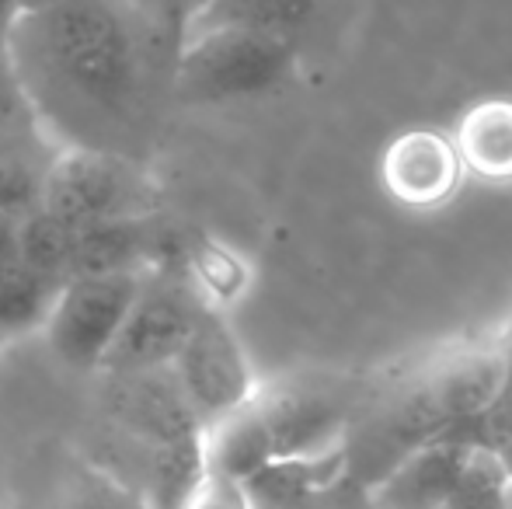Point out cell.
Masks as SVG:
<instances>
[{
    "mask_svg": "<svg viewBox=\"0 0 512 509\" xmlns=\"http://www.w3.org/2000/svg\"><path fill=\"white\" fill-rule=\"evenodd\" d=\"M161 192L150 182L143 161L105 150L60 147L42 185V210L63 227L81 231L91 224L154 217Z\"/></svg>",
    "mask_w": 512,
    "mask_h": 509,
    "instance_id": "obj_3",
    "label": "cell"
},
{
    "mask_svg": "<svg viewBox=\"0 0 512 509\" xmlns=\"http://www.w3.org/2000/svg\"><path fill=\"white\" fill-rule=\"evenodd\" d=\"M98 408H102V419L112 426L115 443H126L136 461L150 450L203 436V422L185 401L171 367L102 374Z\"/></svg>",
    "mask_w": 512,
    "mask_h": 509,
    "instance_id": "obj_5",
    "label": "cell"
},
{
    "mask_svg": "<svg viewBox=\"0 0 512 509\" xmlns=\"http://www.w3.org/2000/svg\"><path fill=\"white\" fill-rule=\"evenodd\" d=\"M21 18H25V14H21L18 0H0V53H7L11 35H14V28H18Z\"/></svg>",
    "mask_w": 512,
    "mask_h": 509,
    "instance_id": "obj_25",
    "label": "cell"
},
{
    "mask_svg": "<svg viewBox=\"0 0 512 509\" xmlns=\"http://www.w3.org/2000/svg\"><path fill=\"white\" fill-rule=\"evenodd\" d=\"M345 478H349V450L342 443L321 454L272 457L244 482V492L255 509H307L335 492Z\"/></svg>",
    "mask_w": 512,
    "mask_h": 509,
    "instance_id": "obj_12",
    "label": "cell"
},
{
    "mask_svg": "<svg viewBox=\"0 0 512 509\" xmlns=\"http://www.w3.org/2000/svg\"><path fill=\"white\" fill-rule=\"evenodd\" d=\"M39 116H35L32 102L25 95V84H21L18 70H14L11 56L0 53V136L11 133H35Z\"/></svg>",
    "mask_w": 512,
    "mask_h": 509,
    "instance_id": "obj_22",
    "label": "cell"
},
{
    "mask_svg": "<svg viewBox=\"0 0 512 509\" xmlns=\"http://www.w3.org/2000/svg\"><path fill=\"white\" fill-rule=\"evenodd\" d=\"M255 408L269 429L272 457L321 454L345 443V405L342 398L317 387H276L255 394Z\"/></svg>",
    "mask_w": 512,
    "mask_h": 509,
    "instance_id": "obj_8",
    "label": "cell"
},
{
    "mask_svg": "<svg viewBox=\"0 0 512 509\" xmlns=\"http://www.w3.org/2000/svg\"><path fill=\"white\" fill-rule=\"evenodd\" d=\"M18 258V217L0 210V262Z\"/></svg>",
    "mask_w": 512,
    "mask_h": 509,
    "instance_id": "obj_26",
    "label": "cell"
},
{
    "mask_svg": "<svg viewBox=\"0 0 512 509\" xmlns=\"http://www.w3.org/2000/svg\"><path fill=\"white\" fill-rule=\"evenodd\" d=\"M171 374H175L192 412L199 415L203 429L244 408L258 394L248 353L216 307L203 311L199 325L185 339L182 353L171 363Z\"/></svg>",
    "mask_w": 512,
    "mask_h": 509,
    "instance_id": "obj_7",
    "label": "cell"
},
{
    "mask_svg": "<svg viewBox=\"0 0 512 509\" xmlns=\"http://www.w3.org/2000/svg\"><path fill=\"white\" fill-rule=\"evenodd\" d=\"M384 185L405 206H439L453 196L460 175V157L453 140L429 129H411L387 147L380 161Z\"/></svg>",
    "mask_w": 512,
    "mask_h": 509,
    "instance_id": "obj_11",
    "label": "cell"
},
{
    "mask_svg": "<svg viewBox=\"0 0 512 509\" xmlns=\"http://www.w3.org/2000/svg\"><path fill=\"white\" fill-rule=\"evenodd\" d=\"M178 509H255V506H251L248 492H244V482L206 471Z\"/></svg>",
    "mask_w": 512,
    "mask_h": 509,
    "instance_id": "obj_24",
    "label": "cell"
},
{
    "mask_svg": "<svg viewBox=\"0 0 512 509\" xmlns=\"http://www.w3.org/2000/svg\"><path fill=\"white\" fill-rule=\"evenodd\" d=\"M147 272H105V276H70L56 290L42 335L49 353L74 374H102L108 353L122 332Z\"/></svg>",
    "mask_w": 512,
    "mask_h": 509,
    "instance_id": "obj_4",
    "label": "cell"
},
{
    "mask_svg": "<svg viewBox=\"0 0 512 509\" xmlns=\"http://www.w3.org/2000/svg\"><path fill=\"white\" fill-rule=\"evenodd\" d=\"M206 307L209 304L203 293L185 276L171 269H150L126 321H122V332L108 353L102 374L171 367Z\"/></svg>",
    "mask_w": 512,
    "mask_h": 509,
    "instance_id": "obj_6",
    "label": "cell"
},
{
    "mask_svg": "<svg viewBox=\"0 0 512 509\" xmlns=\"http://www.w3.org/2000/svg\"><path fill=\"white\" fill-rule=\"evenodd\" d=\"M464 447V436H439L415 447L366 485V509H446Z\"/></svg>",
    "mask_w": 512,
    "mask_h": 509,
    "instance_id": "obj_10",
    "label": "cell"
},
{
    "mask_svg": "<svg viewBox=\"0 0 512 509\" xmlns=\"http://www.w3.org/2000/svg\"><path fill=\"white\" fill-rule=\"evenodd\" d=\"M56 509H150L147 499L136 489H129L126 482L105 475L102 468L84 471L74 485L67 489L63 503Z\"/></svg>",
    "mask_w": 512,
    "mask_h": 509,
    "instance_id": "obj_21",
    "label": "cell"
},
{
    "mask_svg": "<svg viewBox=\"0 0 512 509\" xmlns=\"http://www.w3.org/2000/svg\"><path fill=\"white\" fill-rule=\"evenodd\" d=\"M56 150L60 147L42 129L0 136V210L21 217L42 203V185Z\"/></svg>",
    "mask_w": 512,
    "mask_h": 509,
    "instance_id": "obj_16",
    "label": "cell"
},
{
    "mask_svg": "<svg viewBox=\"0 0 512 509\" xmlns=\"http://www.w3.org/2000/svg\"><path fill=\"white\" fill-rule=\"evenodd\" d=\"M317 11H321V0H209L192 32L241 28V32H262L297 42V35L310 25Z\"/></svg>",
    "mask_w": 512,
    "mask_h": 509,
    "instance_id": "obj_17",
    "label": "cell"
},
{
    "mask_svg": "<svg viewBox=\"0 0 512 509\" xmlns=\"http://www.w3.org/2000/svg\"><path fill=\"white\" fill-rule=\"evenodd\" d=\"M460 168L485 182H512V102H481L460 119L457 129Z\"/></svg>",
    "mask_w": 512,
    "mask_h": 509,
    "instance_id": "obj_15",
    "label": "cell"
},
{
    "mask_svg": "<svg viewBox=\"0 0 512 509\" xmlns=\"http://www.w3.org/2000/svg\"><path fill=\"white\" fill-rule=\"evenodd\" d=\"M143 18L154 28H161L164 35H171L175 42H185L192 32V25L199 21V14L209 7V0H129Z\"/></svg>",
    "mask_w": 512,
    "mask_h": 509,
    "instance_id": "obj_23",
    "label": "cell"
},
{
    "mask_svg": "<svg viewBox=\"0 0 512 509\" xmlns=\"http://www.w3.org/2000/svg\"><path fill=\"white\" fill-rule=\"evenodd\" d=\"M178 49L129 0H60L18 21L7 56L56 147L143 161Z\"/></svg>",
    "mask_w": 512,
    "mask_h": 509,
    "instance_id": "obj_1",
    "label": "cell"
},
{
    "mask_svg": "<svg viewBox=\"0 0 512 509\" xmlns=\"http://www.w3.org/2000/svg\"><path fill=\"white\" fill-rule=\"evenodd\" d=\"M425 387L450 436H457L464 426L485 422L502 405L512 387V360L499 349H471L432 370L425 377Z\"/></svg>",
    "mask_w": 512,
    "mask_h": 509,
    "instance_id": "obj_9",
    "label": "cell"
},
{
    "mask_svg": "<svg viewBox=\"0 0 512 509\" xmlns=\"http://www.w3.org/2000/svg\"><path fill=\"white\" fill-rule=\"evenodd\" d=\"M297 74V42L241 28H203L182 42L171 98L182 105H234L283 91Z\"/></svg>",
    "mask_w": 512,
    "mask_h": 509,
    "instance_id": "obj_2",
    "label": "cell"
},
{
    "mask_svg": "<svg viewBox=\"0 0 512 509\" xmlns=\"http://www.w3.org/2000/svg\"><path fill=\"white\" fill-rule=\"evenodd\" d=\"M70 252H74L70 227H63L49 210L35 206V210L18 217V258L39 279H46V283H53V286L67 283Z\"/></svg>",
    "mask_w": 512,
    "mask_h": 509,
    "instance_id": "obj_20",
    "label": "cell"
},
{
    "mask_svg": "<svg viewBox=\"0 0 512 509\" xmlns=\"http://www.w3.org/2000/svg\"><path fill=\"white\" fill-rule=\"evenodd\" d=\"M60 286L39 279L21 258L0 262V339L42 332Z\"/></svg>",
    "mask_w": 512,
    "mask_h": 509,
    "instance_id": "obj_19",
    "label": "cell"
},
{
    "mask_svg": "<svg viewBox=\"0 0 512 509\" xmlns=\"http://www.w3.org/2000/svg\"><path fill=\"white\" fill-rule=\"evenodd\" d=\"M21 4V14H35V11H46V7L60 4V0H18Z\"/></svg>",
    "mask_w": 512,
    "mask_h": 509,
    "instance_id": "obj_27",
    "label": "cell"
},
{
    "mask_svg": "<svg viewBox=\"0 0 512 509\" xmlns=\"http://www.w3.org/2000/svg\"><path fill=\"white\" fill-rule=\"evenodd\" d=\"M206 471L234 482H248L258 468L272 461V440L262 422V412L255 408V398L237 412L216 419L203 429Z\"/></svg>",
    "mask_w": 512,
    "mask_h": 509,
    "instance_id": "obj_14",
    "label": "cell"
},
{
    "mask_svg": "<svg viewBox=\"0 0 512 509\" xmlns=\"http://www.w3.org/2000/svg\"><path fill=\"white\" fill-rule=\"evenodd\" d=\"M70 276H105V272H150L161 234L154 231V217L112 220L70 231Z\"/></svg>",
    "mask_w": 512,
    "mask_h": 509,
    "instance_id": "obj_13",
    "label": "cell"
},
{
    "mask_svg": "<svg viewBox=\"0 0 512 509\" xmlns=\"http://www.w3.org/2000/svg\"><path fill=\"white\" fill-rule=\"evenodd\" d=\"M467 440V436H464ZM446 509H512V464L492 443L467 440Z\"/></svg>",
    "mask_w": 512,
    "mask_h": 509,
    "instance_id": "obj_18",
    "label": "cell"
}]
</instances>
